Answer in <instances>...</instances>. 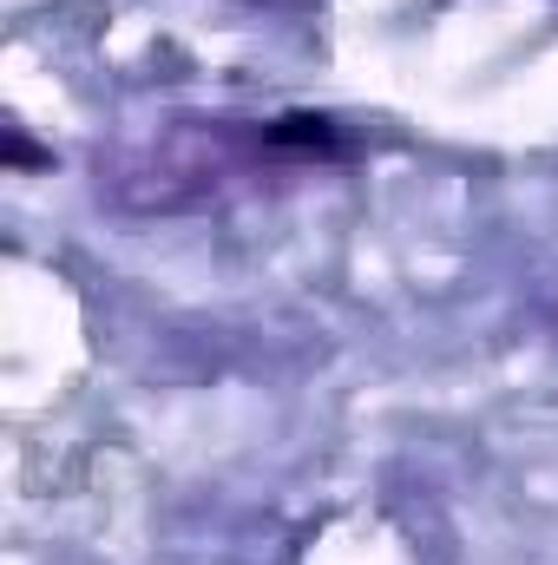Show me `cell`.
<instances>
[{
  "label": "cell",
  "instance_id": "1",
  "mask_svg": "<svg viewBox=\"0 0 558 565\" xmlns=\"http://www.w3.org/2000/svg\"><path fill=\"white\" fill-rule=\"evenodd\" d=\"M264 139L277 145V151H335V145H342V139H335V126H329L322 113H282Z\"/></svg>",
  "mask_w": 558,
  "mask_h": 565
},
{
  "label": "cell",
  "instance_id": "2",
  "mask_svg": "<svg viewBox=\"0 0 558 565\" xmlns=\"http://www.w3.org/2000/svg\"><path fill=\"white\" fill-rule=\"evenodd\" d=\"M7 164H53V151H33L26 139H7Z\"/></svg>",
  "mask_w": 558,
  "mask_h": 565
}]
</instances>
